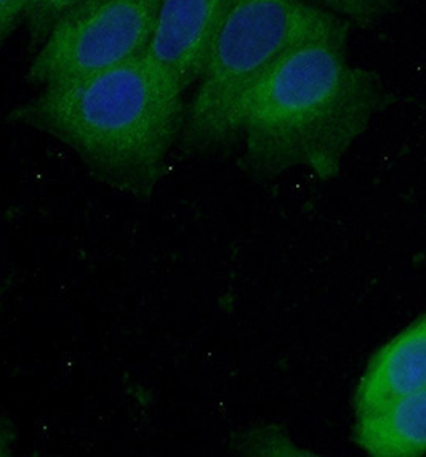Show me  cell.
Returning a JSON list of instances; mask_svg holds the SVG:
<instances>
[{
  "mask_svg": "<svg viewBox=\"0 0 426 457\" xmlns=\"http://www.w3.org/2000/svg\"><path fill=\"white\" fill-rule=\"evenodd\" d=\"M160 0H86L53 26L28 71L47 87L110 70L143 55Z\"/></svg>",
  "mask_w": 426,
  "mask_h": 457,
  "instance_id": "277c9868",
  "label": "cell"
},
{
  "mask_svg": "<svg viewBox=\"0 0 426 457\" xmlns=\"http://www.w3.org/2000/svg\"><path fill=\"white\" fill-rule=\"evenodd\" d=\"M317 7L332 12L361 28L379 23L393 10V0H309Z\"/></svg>",
  "mask_w": 426,
  "mask_h": 457,
  "instance_id": "9c48e42d",
  "label": "cell"
},
{
  "mask_svg": "<svg viewBox=\"0 0 426 457\" xmlns=\"http://www.w3.org/2000/svg\"><path fill=\"white\" fill-rule=\"evenodd\" d=\"M184 90L151 58L42 87L7 120L64 145L88 174L135 199L158 187L184 126Z\"/></svg>",
  "mask_w": 426,
  "mask_h": 457,
  "instance_id": "6da1fadb",
  "label": "cell"
},
{
  "mask_svg": "<svg viewBox=\"0 0 426 457\" xmlns=\"http://www.w3.org/2000/svg\"><path fill=\"white\" fill-rule=\"evenodd\" d=\"M26 0H0V50L23 20Z\"/></svg>",
  "mask_w": 426,
  "mask_h": 457,
  "instance_id": "30bf717a",
  "label": "cell"
},
{
  "mask_svg": "<svg viewBox=\"0 0 426 457\" xmlns=\"http://www.w3.org/2000/svg\"><path fill=\"white\" fill-rule=\"evenodd\" d=\"M82 2L86 0H26L23 21L32 46L40 47L53 26Z\"/></svg>",
  "mask_w": 426,
  "mask_h": 457,
  "instance_id": "ba28073f",
  "label": "cell"
},
{
  "mask_svg": "<svg viewBox=\"0 0 426 457\" xmlns=\"http://www.w3.org/2000/svg\"><path fill=\"white\" fill-rule=\"evenodd\" d=\"M426 388V315L373 355L356 388L357 416Z\"/></svg>",
  "mask_w": 426,
  "mask_h": 457,
  "instance_id": "8992f818",
  "label": "cell"
},
{
  "mask_svg": "<svg viewBox=\"0 0 426 457\" xmlns=\"http://www.w3.org/2000/svg\"><path fill=\"white\" fill-rule=\"evenodd\" d=\"M348 36L345 29L303 42L258 82L241 129L252 172L307 167L321 180L339 174L347 151L387 102L379 76L348 62Z\"/></svg>",
  "mask_w": 426,
  "mask_h": 457,
  "instance_id": "7a4b0ae2",
  "label": "cell"
},
{
  "mask_svg": "<svg viewBox=\"0 0 426 457\" xmlns=\"http://www.w3.org/2000/svg\"><path fill=\"white\" fill-rule=\"evenodd\" d=\"M355 440L371 456L426 454V388L359 414Z\"/></svg>",
  "mask_w": 426,
  "mask_h": 457,
  "instance_id": "52a82bcc",
  "label": "cell"
},
{
  "mask_svg": "<svg viewBox=\"0 0 426 457\" xmlns=\"http://www.w3.org/2000/svg\"><path fill=\"white\" fill-rule=\"evenodd\" d=\"M16 442V430L13 420L0 410V457H7L13 453Z\"/></svg>",
  "mask_w": 426,
  "mask_h": 457,
  "instance_id": "8fae6325",
  "label": "cell"
},
{
  "mask_svg": "<svg viewBox=\"0 0 426 457\" xmlns=\"http://www.w3.org/2000/svg\"><path fill=\"white\" fill-rule=\"evenodd\" d=\"M351 23L309 0H226L183 126V145L209 151L241 135L263 76L292 48Z\"/></svg>",
  "mask_w": 426,
  "mask_h": 457,
  "instance_id": "3957f363",
  "label": "cell"
},
{
  "mask_svg": "<svg viewBox=\"0 0 426 457\" xmlns=\"http://www.w3.org/2000/svg\"><path fill=\"white\" fill-rule=\"evenodd\" d=\"M226 0H160L144 55L182 90L204 68L213 32Z\"/></svg>",
  "mask_w": 426,
  "mask_h": 457,
  "instance_id": "5b68a950",
  "label": "cell"
}]
</instances>
